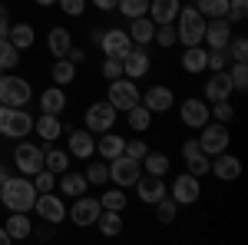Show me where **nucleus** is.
<instances>
[{"mask_svg":"<svg viewBox=\"0 0 248 245\" xmlns=\"http://www.w3.org/2000/svg\"><path fill=\"white\" fill-rule=\"evenodd\" d=\"M0 199L10 212H30L37 202V189L30 179H17V176H7V182L0 186Z\"/></svg>","mask_w":248,"mask_h":245,"instance_id":"1","label":"nucleus"},{"mask_svg":"<svg viewBox=\"0 0 248 245\" xmlns=\"http://www.w3.org/2000/svg\"><path fill=\"white\" fill-rule=\"evenodd\" d=\"M175 37L182 40L186 47H199L202 37H205V17L199 14V7L189 3V7H179V33Z\"/></svg>","mask_w":248,"mask_h":245,"instance_id":"2","label":"nucleus"},{"mask_svg":"<svg viewBox=\"0 0 248 245\" xmlns=\"http://www.w3.org/2000/svg\"><path fill=\"white\" fill-rule=\"evenodd\" d=\"M139 176H142V163H139V159L126 156V152H119V156H113V159H109V179H113L119 189L133 186Z\"/></svg>","mask_w":248,"mask_h":245,"instance_id":"3","label":"nucleus"},{"mask_svg":"<svg viewBox=\"0 0 248 245\" xmlns=\"http://www.w3.org/2000/svg\"><path fill=\"white\" fill-rule=\"evenodd\" d=\"M139 96H142V93H139V86H136L129 76H126V80H123V76L109 80V103H113L116 113H119V110H123V113L133 110L136 103H139Z\"/></svg>","mask_w":248,"mask_h":245,"instance_id":"4","label":"nucleus"},{"mask_svg":"<svg viewBox=\"0 0 248 245\" xmlns=\"http://www.w3.org/2000/svg\"><path fill=\"white\" fill-rule=\"evenodd\" d=\"M30 103V83L20 76H0V106H27Z\"/></svg>","mask_w":248,"mask_h":245,"instance_id":"5","label":"nucleus"},{"mask_svg":"<svg viewBox=\"0 0 248 245\" xmlns=\"http://www.w3.org/2000/svg\"><path fill=\"white\" fill-rule=\"evenodd\" d=\"M199 146L205 156H218V152L229 149V126L225 123H205L202 126V139H199Z\"/></svg>","mask_w":248,"mask_h":245,"instance_id":"6","label":"nucleus"},{"mask_svg":"<svg viewBox=\"0 0 248 245\" xmlns=\"http://www.w3.org/2000/svg\"><path fill=\"white\" fill-rule=\"evenodd\" d=\"M30 130H33V119H30V113H23V106H7L3 123H0V132H3V136H14V139H20V136H27Z\"/></svg>","mask_w":248,"mask_h":245,"instance_id":"7","label":"nucleus"},{"mask_svg":"<svg viewBox=\"0 0 248 245\" xmlns=\"http://www.w3.org/2000/svg\"><path fill=\"white\" fill-rule=\"evenodd\" d=\"M199 196H202L199 176H192V172H182V176H175V182H172V199H175V206H192Z\"/></svg>","mask_w":248,"mask_h":245,"instance_id":"8","label":"nucleus"},{"mask_svg":"<svg viewBox=\"0 0 248 245\" xmlns=\"http://www.w3.org/2000/svg\"><path fill=\"white\" fill-rule=\"evenodd\" d=\"M14 163H17V169L23 176H33V172L43 169V149L33 146V143H20L17 152H14Z\"/></svg>","mask_w":248,"mask_h":245,"instance_id":"9","label":"nucleus"},{"mask_svg":"<svg viewBox=\"0 0 248 245\" xmlns=\"http://www.w3.org/2000/svg\"><path fill=\"white\" fill-rule=\"evenodd\" d=\"M33 209L40 212V219H43V222H50V226H60V222L66 219V206L60 202L57 196H50V192H37Z\"/></svg>","mask_w":248,"mask_h":245,"instance_id":"10","label":"nucleus"},{"mask_svg":"<svg viewBox=\"0 0 248 245\" xmlns=\"http://www.w3.org/2000/svg\"><path fill=\"white\" fill-rule=\"evenodd\" d=\"M113 123H116V110H113L109 99L106 103H93L86 110V126H90V132H106V130H113Z\"/></svg>","mask_w":248,"mask_h":245,"instance_id":"11","label":"nucleus"},{"mask_svg":"<svg viewBox=\"0 0 248 245\" xmlns=\"http://www.w3.org/2000/svg\"><path fill=\"white\" fill-rule=\"evenodd\" d=\"M99 212H103L99 199H90V196H77V202H73V209H70V219H73L77 226L86 229V226H96Z\"/></svg>","mask_w":248,"mask_h":245,"instance_id":"12","label":"nucleus"},{"mask_svg":"<svg viewBox=\"0 0 248 245\" xmlns=\"http://www.w3.org/2000/svg\"><path fill=\"white\" fill-rule=\"evenodd\" d=\"M205 43H209L212 50H225L229 47V40H232V23L225 17H212L205 20Z\"/></svg>","mask_w":248,"mask_h":245,"instance_id":"13","label":"nucleus"},{"mask_svg":"<svg viewBox=\"0 0 248 245\" xmlns=\"http://www.w3.org/2000/svg\"><path fill=\"white\" fill-rule=\"evenodd\" d=\"M133 186L139 189V199H142L146 206H155V202L166 196V182H162V176H153V172H142Z\"/></svg>","mask_w":248,"mask_h":245,"instance_id":"14","label":"nucleus"},{"mask_svg":"<svg viewBox=\"0 0 248 245\" xmlns=\"http://www.w3.org/2000/svg\"><path fill=\"white\" fill-rule=\"evenodd\" d=\"M99 47H103V53H106V57L123 60L129 50H133V40H129V33H126V30H106V33H103V40H99Z\"/></svg>","mask_w":248,"mask_h":245,"instance_id":"15","label":"nucleus"},{"mask_svg":"<svg viewBox=\"0 0 248 245\" xmlns=\"http://www.w3.org/2000/svg\"><path fill=\"white\" fill-rule=\"evenodd\" d=\"M149 73V53L142 50V47H133L126 57H123V76H129V80H139V76Z\"/></svg>","mask_w":248,"mask_h":245,"instance_id":"16","label":"nucleus"},{"mask_svg":"<svg viewBox=\"0 0 248 245\" xmlns=\"http://www.w3.org/2000/svg\"><path fill=\"white\" fill-rule=\"evenodd\" d=\"M232 90H235V86H232L229 70H215V73L209 76V83H205V99H212V103H218V99H229Z\"/></svg>","mask_w":248,"mask_h":245,"instance_id":"17","label":"nucleus"},{"mask_svg":"<svg viewBox=\"0 0 248 245\" xmlns=\"http://www.w3.org/2000/svg\"><path fill=\"white\" fill-rule=\"evenodd\" d=\"M179 113H182V123H186V126H192V130H202V126L209 123V116H212L209 106H205L202 99H186Z\"/></svg>","mask_w":248,"mask_h":245,"instance_id":"18","label":"nucleus"},{"mask_svg":"<svg viewBox=\"0 0 248 245\" xmlns=\"http://www.w3.org/2000/svg\"><path fill=\"white\" fill-rule=\"evenodd\" d=\"M139 103H142L149 113H166L172 106V90L169 86H153V90H146V93L139 96Z\"/></svg>","mask_w":248,"mask_h":245,"instance_id":"19","label":"nucleus"},{"mask_svg":"<svg viewBox=\"0 0 248 245\" xmlns=\"http://www.w3.org/2000/svg\"><path fill=\"white\" fill-rule=\"evenodd\" d=\"M179 0H149V20H153L155 27L159 23H172V20L179 17Z\"/></svg>","mask_w":248,"mask_h":245,"instance_id":"20","label":"nucleus"},{"mask_svg":"<svg viewBox=\"0 0 248 245\" xmlns=\"http://www.w3.org/2000/svg\"><path fill=\"white\" fill-rule=\"evenodd\" d=\"M70 152L73 156H79V159H90L96 152V139H93V132L90 130H77V132H70Z\"/></svg>","mask_w":248,"mask_h":245,"instance_id":"21","label":"nucleus"},{"mask_svg":"<svg viewBox=\"0 0 248 245\" xmlns=\"http://www.w3.org/2000/svg\"><path fill=\"white\" fill-rule=\"evenodd\" d=\"M209 172H215L218 179H225V182H229V179H238V176H242V163H238L235 156H229V152H218V159L212 163Z\"/></svg>","mask_w":248,"mask_h":245,"instance_id":"22","label":"nucleus"},{"mask_svg":"<svg viewBox=\"0 0 248 245\" xmlns=\"http://www.w3.org/2000/svg\"><path fill=\"white\" fill-rule=\"evenodd\" d=\"M153 37H155V23L149 20V14H146V17H136L133 27H129V40L142 47V43H149Z\"/></svg>","mask_w":248,"mask_h":245,"instance_id":"23","label":"nucleus"},{"mask_svg":"<svg viewBox=\"0 0 248 245\" xmlns=\"http://www.w3.org/2000/svg\"><path fill=\"white\" fill-rule=\"evenodd\" d=\"M205 63H209V50H202V43H199V47H186V53H182V66H186L189 73H202Z\"/></svg>","mask_w":248,"mask_h":245,"instance_id":"24","label":"nucleus"},{"mask_svg":"<svg viewBox=\"0 0 248 245\" xmlns=\"http://www.w3.org/2000/svg\"><path fill=\"white\" fill-rule=\"evenodd\" d=\"M63 106H66V93H63L60 86H53V90H43V96H40V110H43V113L60 116V113H63Z\"/></svg>","mask_w":248,"mask_h":245,"instance_id":"25","label":"nucleus"},{"mask_svg":"<svg viewBox=\"0 0 248 245\" xmlns=\"http://www.w3.org/2000/svg\"><path fill=\"white\" fill-rule=\"evenodd\" d=\"M3 229H7V235H10L14 242H17V239H27V235L33 232L30 219H27V212H14V215L7 219V226H3Z\"/></svg>","mask_w":248,"mask_h":245,"instance_id":"26","label":"nucleus"},{"mask_svg":"<svg viewBox=\"0 0 248 245\" xmlns=\"http://www.w3.org/2000/svg\"><path fill=\"white\" fill-rule=\"evenodd\" d=\"M123 146H126V139H123V136H113L109 130H106V132H99V139H96V149L103 152L106 159L119 156V152H123Z\"/></svg>","mask_w":248,"mask_h":245,"instance_id":"27","label":"nucleus"},{"mask_svg":"<svg viewBox=\"0 0 248 245\" xmlns=\"http://www.w3.org/2000/svg\"><path fill=\"white\" fill-rule=\"evenodd\" d=\"M73 47V37H70V30H63V27H53L50 30V53L53 57H66V50Z\"/></svg>","mask_w":248,"mask_h":245,"instance_id":"28","label":"nucleus"},{"mask_svg":"<svg viewBox=\"0 0 248 245\" xmlns=\"http://www.w3.org/2000/svg\"><path fill=\"white\" fill-rule=\"evenodd\" d=\"M37 132L40 139H46V143H53V139H60V132H63V126H60V119L53 113H43L37 119Z\"/></svg>","mask_w":248,"mask_h":245,"instance_id":"29","label":"nucleus"},{"mask_svg":"<svg viewBox=\"0 0 248 245\" xmlns=\"http://www.w3.org/2000/svg\"><path fill=\"white\" fill-rule=\"evenodd\" d=\"M96 226H99L103 235H119V232H123V215L113 212V209H103L99 219H96Z\"/></svg>","mask_w":248,"mask_h":245,"instance_id":"30","label":"nucleus"},{"mask_svg":"<svg viewBox=\"0 0 248 245\" xmlns=\"http://www.w3.org/2000/svg\"><path fill=\"white\" fill-rule=\"evenodd\" d=\"M7 40H10L17 50H27V47H33V27H30V23H17V27L7 30Z\"/></svg>","mask_w":248,"mask_h":245,"instance_id":"31","label":"nucleus"},{"mask_svg":"<svg viewBox=\"0 0 248 245\" xmlns=\"http://www.w3.org/2000/svg\"><path fill=\"white\" fill-rule=\"evenodd\" d=\"M166 169H169V156H166V152H146V156H142V172L166 176Z\"/></svg>","mask_w":248,"mask_h":245,"instance_id":"32","label":"nucleus"},{"mask_svg":"<svg viewBox=\"0 0 248 245\" xmlns=\"http://www.w3.org/2000/svg\"><path fill=\"white\" fill-rule=\"evenodd\" d=\"M86 176H79V172H63V179H60V189L66 192V196H83L86 192Z\"/></svg>","mask_w":248,"mask_h":245,"instance_id":"33","label":"nucleus"},{"mask_svg":"<svg viewBox=\"0 0 248 245\" xmlns=\"http://www.w3.org/2000/svg\"><path fill=\"white\" fill-rule=\"evenodd\" d=\"M195 7H199V14L205 20L225 17V14H229V0H195Z\"/></svg>","mask_w":248,"mask_h":245,"instance_id":"34","label":"nucleus"},{"mask_svg":"<svg viewBox=\"0 0 248 245\" xmlns=\"http://www.w3.org/2000/svg\"><path fill=\"white\" fill-rule=\"evenodd\" d=\"M73 80H77V63L60 57V63L53 66V83H57V86H66V83H73Z\"/></svg>","mask_w":248,"mask_h":245,"instance_id":"35","label":"nucleus"},{"mask_svg":"<svg viewBox=\"0 0 248 245\" xmlns=\"http://www.w3.org/2000/svg\"><path fill=\"white\" fill-rule=\"evenodd\" d=\"M116 10H123V17H129V20L146 17L149 14V0H119Z\"/></svg>","mask_w":248,"mask_h":245,"instance_id":"36","label":"nucleus"},{"mask_svg":"<svg viewBox=\"0 0 248 245\" xmlns=\"http://www.w3.org/2000/svg\"><path fill=\"white\" fill-rule=\"evenodd\" d=\"M17 63H20V50L7 37H0V70H10Z\"/></svg>","mask_w":248,"mask_h":245,"instance_id":"37","label":"nucleus"},{"mask_svg":"<svg viewBox=\"0 0 248 245\" xmlns=\"http://www.w3.org/2000/svg\"><path fill=\"white\" fill-rule=\"evenodd\" d=\"M126 113H129V126H133L136 132L149 130V123H153V116H149V110H146L142 103H136L133 110H126Z\"/></svg>","mask_w":248,"mask_h":245,"instance_id":"38","label":"nucleus"},{"mask_svg":"<svg viewBox=\"0 0 248 245\" xmlns=\"http://www.w3.org/2000/svg\"><path fill=\"white\" fill-rule=\"evenodd\" d=\"M229 57H232V63H248V40L245 37H235V40H229Z\"/></svg>","mask_w":248,"mask_h":245,"instance_id":"39","label":"nucleus"},{"mask_svg":"<svg viewBox=\"0 0 248 245\" xmlns=\"http://www.w3.org/2000/svg\"><path fill=\"white\" fill-rule=\"evenodd\" d=\"M186 169H189L192 176H205V172L212 169V159L205 156V152H195V156H189V159H186Z\"/></svg>","mask_w":248,"mask_h":245,"instance_id":"40","label":"nucleus"},{"mask_svg":"<svg viewBox=\"0 0 248 245\" xmlns=\"http://www.w3.org/2000/svg\"><path fill=\"white\" fill-rule=\"evenodd\" d=\"M43 166H46L50 172H66L70 156H66V152H60V149H50V152H46V159H43Z\"/></svg>","mask_w":248,"mask_h":245,"instance_id":"41","label":"nucleus"},{"mask_svg":"<svg viewBox=\"0 0 248 245\" xmlns=\"http://www.w3.org/2000/svg\"><path fill=\"white\" fill-rule=\"evenodd\" d=\"M155 215H159V222H175V199L172 196H162L155 202Z\"/></svg>","mask_w":248,"mask_h":245,"instance_id":"42","label":"nucleus"},{"mask_svg":"<svg viewBox=\"0 0 248 245\" xmlns=\"http://www.w3.org/2000/svg\"><path fill=\"white\" fill-rule=\"evenodd\" d=\"M99 206H103V209H113V212H123V209H126V196H123V189L106 192V196L99 199Z\"/></svg>","mask_w":248,"mask_h":245,"instance_id":"43","label":"nucleus"},{"mask_svg":"<svg viewBox=\"0 0 248 245\" xmlns=\"http://www.w3.org/2000/svg\"><path fill=\"white\" fill-rule=\"evenodd\" d=\"M229 76H232V86H235L238 93H245V90H248V66H245V63H235V66L229 70Z\"/></svg>","mask_w":248,"mask_h":245,"instance_id":"44","label":"nucleus"},{"mask_svg":"<svg viewBox=\"0 0 248 245\" xmlns=\"http://www.w3.org/2000/svg\"><path fill=\"white\" fill-rule=\"evenodd\" d=\"M155 43H159V47H172V43H175V27H172V23H159V27H155Z\"/></svg>","mask_w":248,"mask_h":245,"instance_id":"45","label":"nucleus"},{"mask_svg":"<svg viewBox=\"0 0 248 245\" xmlns=\"http://www.w3.org/2000/svg\"><path fill=\"white\" fill-rule=\"evenodd\" d=\"M229 50H212L209 53V63H205V70H212V73H215V70H229Z\"/></svg>","mask_w":248,"mask_h":245,"instance_id":"46","label":"nucleus"},{"mask_svg":"<svg viewBox=\"0 0 248 245\" xmlns=\"http://www.w3.org/2000/svg\"><path fill=\"white\" fill-rule=\"evenodd\" d=\"M245 14H248V0H229V14H225V20H229V23L245 20Z\"/></svg>","mask_w":248,"mask_h":245,"instance_id":"47","label":"nucleus"},{"mask_svg":"<svg viewBox=\"0 0 248 245\" xmlns=\"http://www.w3.org/2000/svg\"><path fill=\"white\" fill-rule=\"evenodd\" d=\"M123 152H126V156H133V159H139V163H142V156L149 152V146H146L142 139H126V146H123Z\"/></svg>","mask_w":248,"mask_h":245,"instance_id":"48","label":"nucleus"},{"mask_svg":"<svg viewBox=\"0 0 248 245\" xmlns=\"http://www.w3.org/2000/svg\"><path fill=\"white\" fill-rule=\"evenodd\" d=\"M106 179H109V166H103V163H96V166L86 169V182H96V186H99V182H106Z\"/></svg>","mask_w":248,"mask_h":245,"instance_id":"49","label":"nucleus"},{"mask_svg":"<svg viewBox=\"0 0 248 245\" xmlns=\"http://www.w3.org/2000/svg\"><path fill=\"white\" fill-rule=\"evenodd\" d=\"M33 176H37V182H33V189H37V192H50V189H53V182H57L50 169H40V172H33Z\"/></svg>","mask_w":248,"mask_h":245,"instance_id":"50","label":"nucleus"},{"mask_svg":"<svg viewBox=\"0 0 248 245\" xmlns=\"http://www.w3.org/2000/svg\"><path fill=\"white\" fill-rule=\"evenodd\" d=\"M215 119H218V123H232V116H235V110H232V103L229 99H218V103H215Z\"/></svg>","mask_w":248,"mask_h":245,"instance_id":"51","label":"nucleus"},{"mask_svg":"<svg viewBox=\"0 0 248 245\" xmlns=\"http://www.w3.org/2000/svg\"><path fill=\"white\" fill-rule=\"evenodd\" d=\"M103 76H106V80H116V76H123V60L106 57V63H103Z\"/></svg>","mask_w":248,"mask_h":245,"instance_id":"52","label":"nucleus"},{"mask_svg":"<svg viewBox=\"0 0 248 245\" xmlns=\"http://www.w3.org/2000/svg\"><path fill=\"white\" fill-rule=\"evenodd\" d=\"M57 3L63 7V14H70V17H79L86 10V0H57Z\"/></svg>","mask_w":248,"mask_h":245,"instance_id":"53","label":"nucleus"},{"mask_svg":"<svg viewBox=\"0 0 248 245\" xmlns=\"http://www.w3.org/2000/svg\"><path fill=\"white\" fill-rule=\"evenodd\" d=\"M195 152H202V146H199V139H186V143H182V156L189 159V156H195Z\"/></svg>","mask_w":248,"mask_h":245,"instance_id":"54","label":"nucleus"},{"mask_svg":"<svg viewBox=\"0 0 248 245\" xmlns=\"http://www.w3.org/2000/svg\"><path fill=\"white\" fill-rule=\"evenodd\" d=\"M7 30H10V17H7V7L0 3V37H7Z\"/></svg>","mask_w":248,"mask_h":245,"instance_id":"55","label":"nucleus"},{"mask_svg":"<svg viewBox=\"0 0 248 245\" xmlns=\"http://www.w3.org/2000/svg\"><path fill=\"white\" fill-rule=\"evenodd\" d=\"M66 60H70V63H79V60H83V50H79V47H70V50H66Z\"/></svg>","mask_w":248,"mask_h":245,"instance_id":"56","label":"nucleus"},{"mask_svg":"<svg viewBox=\"0 0 248 245\" xmlns=\"http://www.w3.org/2000/svg\"><path fill=\"white\" fill-rule=\"evenodd\" d=\"M96 7H99V10H116V3H119V0H93Z\"/></svg>","mask_w":248,"mask_h":245,"instance_id":"57","label":"nucleus"},{"mask_svg":"<svg viewBox=\"0 0 248 245\" xmlns=\"http://www.w3.org/2000/svg\"><path fill=\"white\" fill-rule=\"evenodd\" d=\"M7 176H10V172H7V166H3V163H0V186H3V182H7Z\"/></svg>","mask_w":248,"mask_h":245,"instance_id":"58","label":"nucleus"},{"mask_svg":"<svg viewBox=\"0 0 248 245\" xmlns=\"http://www.w3.org/2000/svg\"><path fill=\"white\" fill-rule=\"evenodd\" d=\"M7 242H14V239L7 235V229H0V245H7Z\"/></svg>","mask_w":248,"mask_h":245,"instance_id":"59","label":"nucleus"},{"mask_svg":"<svg viewBox=\"0 0 248 245\" xmlns=\"http://www.w3.org/2000/svg\"><path fill=\"white\" fill-rule=\"evenodd\" d=\"M40 7H50V3H57V0H37Z\"/></svg>","mask_w":248,"mask_h":245,"instance_id":"60","label":"nucleus"},{"mask_svg":"<svg viewBox=\"0 0 248 245\" xmlns=\"http://www.w3.org/2000/svg\"><path fill=\"white\" fill-rule=\"evenodd\" d=\"M3 113H7V106H0V123H3Z\"/></svg>","mask_w":248,"mask_h":245,"instance_id":"61","label":"nucleus"}]
</instances>
